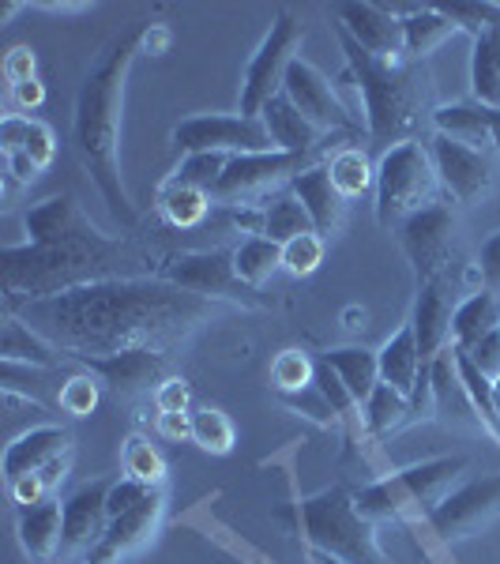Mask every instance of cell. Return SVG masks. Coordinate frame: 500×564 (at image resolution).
Returning a JSON list of instances; mask_svg holds the SVG:
<instances>
[{
    "label": "cell",
    "mask_w": 500,
    "mask_h": 564,
    "mask_svg": "<svg viewBox=\"0 0 500 564\" xmlns=\"http://www.w3.org/2000/svg\"><path fill=\"white\" fill-rule=\"evenodd\" d=\"M211 313L215 302L148 275L87 282L42 302H26L8 316H20L26 327H34L65 354V361H90L132 347L170 350Z\"/></svg>",
    "instance_id": "cell-1"
},
{
    "label": "cell",
    "mask_w": 500,
    "mask_h": 564,
    "mask_svg": "<svg viewBox=\"0 0 500 564\" xmlns=\"http://www.w3.org/2000/svg\"><path fill=\"white\" fill-rule=\"evenodd\" d=\"M162 260L135 249L132 241L109 238L98 226L50 245H8L0 252V275H4V313L26 302L65 294L106 279H148L159 275Z\"/></svg>",
    "instance_id": "cell-2"
},
{
    "label": "cell",
    "mask_w": 500,
    "mask_h": 564,
    "mask_svg": "<svg viewBox=\"0 0 500 564\" xmlns=\"http://www.w3.org/2000/svg\"><path fill=\"white\" fill-rule=\"evenodd\" d=\"M135 53H140V34H124V39L109 42L102 57L90 65L76 98V117H72V140H76L79 162H84V170L95 181L98 193H102L109 212L121 218L124 226L140 223L129 193H124L121 159H117L124 79H129Z\"/></svg>",
    "instance_id": "cell-3"
},
{
    "label": "cell",
    "mask_w": 500,
    "mask_h": 564,
    "mask_svg": "<svg viewBox=\"0 0 500 564\" xmlns=\"http://www.w3.org/2000/svg\"><path fill=\"white\" fill-rule=\"evenodd\" d=\"M339 45L347 53L350 79L361 95V113H366V132L380 148L414 140L430 124L433 129V76L425 61H380L361 50L343 26H335Z\"/></svg>",
    "instance_id": "cell-4"
},
{
    "label": "cell",
    "mask_w": 500,
    "mask_h": 564,
    "mask_svg": "<svg viewBox=\"0 0 500 564\" xmlns=\"http://www.w3.org/2000/svg\"><path fill=\"white\" fill-rule=\"evenodd\" d=\"M283 520H294V531L313 545V553L335 557L343 564H392L377 542V523H369L354 505V494L343 486L297 500Z\"/></svg>",
    "instance_id": "cell-5"
},
{
    "label": "cell",
    "mask_w": 500,
    "mask_h": 564,
    "mask_svg": "<svg viewBox=\"0 0 500 564\" xmlns=\"http://www.w3.org/2000/svg\"><path fill=\"white\" fill-rule=\"evenodd\" d=\"M467 456H441L430 463L392 470L388 478H377L369 486L354 489V505L369 523H411L430 520L433 508L456 489V481L467 475Z\"/></svg>",
    "instance_id": "cell-6"
},
{
    "label": "cell",
    "mask_w": 500,
    "mask_h": 564,
    "mask_svg": "<svg viewBox=\"0 0 500 564\" xmlns=\"http://www.w3.org/2000/svg\"><path fill=\"white\" fill-rule=\"evenodd\" d=\"M441 177H436L430 143L406 140L380 154L377 162V223L384 230H399L414 212L436 204Z\"/></svg>",
    "instance_id": "cell-7"
},
{
    "label": "cell",
    "mask_w": 500,
    "mask_h": 564,
    "mask_svg": "<svg viewBox=\"0 0 500 564\" xmlns=\"http://www.w3.org/2000/svg\"><path fill=\"white\" fill-rule=\"evenodd\" d=\"M324 162V151H263V154H233L226 174L218 177L211 204L218 207H263L275 193L290 188V181L305 174L308 166Z\"/></svg>",
    "instance_id": "cell-8"
},
{
    "label": "cell",
    "mask_w": 500,
    "mask_h": 564,
    "mask_svg": "<svg viewBox=\"0 0 500 564\" xmlns=\"http://www.w3.org/2000/svg\"><path fill=\"white\" fill-rule=\"evenodd\" d=\"M305 42V23L297 20L294 12H279L275 23H271L268 39L260 42V50L252 53V61L244 65V79H241V117H260L263 106L271 98L283 95L286 72L297 61V50Z\"/></svg>",
    "instance_id": "cell-9"
},
{
    "label": "cell",
    "mask_w": 500,
    "mask_h": 564,
    "mask_svg": "<svg viewBox=\"0 0 500 564\" xmlns=\"http://www.w3.org/2000/svg\"><path fill=\"white\" fill-rule=\"evenodd\" d=\"M399 245L411 260L417 282L448 275L456 268V245H459V215L452 199H436L422 207L399 226Z\"/></svg>",
    "instance_id": "cell-10"
},
{
    "label": "cell",
    "mask_w": 500,
    "mask_h": 564,
    "mask_svg": "<svg viewBox=\"0 0 500 564\" xmlns=\"http://www.w3.org/2000/svg\"><path fill=\"white\" fill-rule=\"evenodd\" d=\"M159 279L199 294L207 302H233V305H260L257 290H249L233 271V249H204L181 252V257L162 260Z\"/></svg>",
    "instance_id": "cell-11"
},
{
    "label": "cell",
    "mask_w": 500,
    "mask_h": 564,
    "mask_svg": "<svg viewBox=\"0 0 500 564\" xmlns=\"http://www.w3.org/2000/svg\"><path fill=\"white\" fill-rule=\"evenodd\" d=\"M174 148L181 154H263L275 151L260 117L241 113H199L174 124Z\"/></svg>",
    "instance_id": "cell-12"
},
{
    "label": "cell",
    "mask_w": 500,
    "mask_h": 564,
    "mask_svg": "<svg viewBox=\"0 0 500 564\" xmlns=\"http://www.w3.org/2000/svg\"><path fill=\"white\" fill-rule=\"evenodd\" d=\"M0 154H4V207H12L15 196L50 170L57 140H53L50 124L23 113H8L0 121Z\"/></svg>",
    "instance_id": "cell-13"
},
{
    "label": "cell",
    "mask_w": 500,
    "mask_h": 564,
    "mask_svg": "<svg viewBox=\"0 0 500 564\" xmlns=\"http://www.w3.org/2000/svg\"><path fill=\"white\" fill-rule=\"evenodd\" d=\"M430 154L436 177H441V188L448 193V199L456 204H481L489 193L497 188V154L493 151H478L467 148V143H456L448 135H436L430 140Z\"/></svg>",
    "instance_id": "cell-14"
},
{
    "label": "cell",
    "mask_w": 500,
    "mask_h": 564,
    "mask_svg": "<svg viewBox=\"0 0 500 564\" xmlns=\"http://www.w3.org/2000/svg\"><path fill=\"white\" fill-rule=\"evenodd\" d=\"M500 516V475H486V478H470L463 486L452 489L441 505L433 508L430 531L441 542H463L470 534H478L486 523H493Z\"/></svg>",
    "instance_id": "cell-15"
},
{
    "label": "cell",
    "mask_w": 500,
    "mask_h": 564,
    "mask_svg": "<svg viewBox=\"0 0 500 564\" xmlns=\"http://www.w3.org/2000/svg\"><path fill=\"white\" fill-rule=\"evenodd\" d=\"M283 95L302 109V117L308 124H316L324 135H335V132H358L361 121L350 113L347 102L339 98L331 79L324 76L316 65H308L305 57H297L294 65L286 72V84H283Z\"/></svg>",
    "instance_id": "cell-16"
},
{
    "label": "cell",
    "mask_w": 500,
    "mask_h": 564,
    "mask_svg": "<svg viewBox=\"0 0 500 564\" xmlns=\"http://www.w3.org/2000/svg\"><path fill=\"white\" fill-rule=\"evenodd\" d=\"M162 520H166V494L151 489L148 500H140L124 516H113L102 534V542L87 553L84 564H124L132 553H140L154 534H159Z\"/></svg>",
    "instance_id": "cell-17"
},
{
    "label": "cell",
    "mask_w": 500,
    "mask_h": 564,
    "mask_svg": "<svg viewBox=\"0 0 500 564\" xmlns=\"http://www.w3.org/2000/svg\"><path fill=\"white\" fill-rule=\"evenodd\" d=\"M87 372H95L102 380V388L113 391L117 399H140L148 391L162 388V380H170V361L166 350L154 347H132L121 354H106V358L84 361Z\"/></svg>",
    "instance_id": "cell-18"
},
{
    "label": "cell",
    "mask_w": 500,
    "mask_h": 564,
    "mask_svg": "<svg viewBox=\"0 0 500 564\" xmlns=\"http://www.w3.org/2000/svg\"><path fill=\"white\" fill-rule=\"evenodd\" d=\"M335 26L350 34L366 53L380 61H403L406 39H403V15L388 4H369V0H350L335 4Z\"/></svg>",
    "instance_id": "cell-19"
},
{
    "label": "cell",
    "mask_w": 500,
    "mask_h": 564,
    "mask_svg": "<svg viewBox=\"0 0 500 564\" xmlns=\"http://www.w3.org/2000/svg\"><path fill=\"white\" fill-rule=\"evenodd\" d=\"M459 308V290H456V275H436L417 282V302H414V316L411 327L417 335V350H422L425 361H433L441 350L452 347V321H456Z\"/></svg>",
    "instance_id": "cell-20"
},
{
    "label": "cell",
    "mask_w": 500,
    "mask_h": 564,
    "mask_svg": "<svg viewBox=\"0 0 500 564\" xmlns=\"http://www.w3.org/2000/svg\"><path fill=\"white\" fill-rule=\"evenodd\" d=\"M109 486L113 478H95L65 497V542H61V561L87 557L102 542L109 527Z\"/></svg>",
    "instance_id": "cell-21"
},
{
    "label": "cell",
    "mask_w": 500,
    "mask_h": 564,
    "mask_svg": "<svg viewBox=\"0 0 500 564\" xmlns=\"http://www.w3.org/2000/svg\"><path fill=\"white\" fill-rule=\"evenodd\" d=\"M290 193L302 199V207L308 212V218H313V230L320 234L324 241L343 230L350 199L335 188L331 174H327V162H316V166H308L305 174H297L290 181Z\"/></svg>",
    "instance_id": "cell-22"
},
{
    "label": "cell",
    "mask_w": 500,
    "mask_h": 564,
    "mask_svg": "<svg viewBox=\"0 0 500 564\" xmlns=\"http://www.w3.org/2000/svg\"><path fill=\"white\" fill-rule=\"evenodd\" d=\"M15 534H20L23 553L34 564H50L53 557H61V542H65V500L50 497L42 505L20 508Z\"/></svg>",
    "instance_id": "cell-23"
},
{
    "label": "cell",
    "mask_w": 500,
    "mask_h": 564,
    "mask_svg": "<svg viewBox=\"0 0 500 564\" xmlns=\"http://www.w3.org/2000/svg\"><path fill=\"white\" fill-rule=\"evenodd\" d=\"M72 452V433L65 425H39V430H26L15 436L4 448V481H20L23 475H34L45 463Z\"/></svg>",
    "instance_id": "cell-24"
},
{
    "label": "cell",
    "mask_w": 500,
    "mask_h": 564,
    "mask_svg": "<svg viewBox=\"0 0 500 564\" xmlns=\"http://www.w3.org/2000/svg\"><path fill=\"white\" fill-rule=\"evenodd\" d=\"M430 380H433V403H436V417H444L448 425H459V430H478L486 433L481 417L470 403L467 388L459 380V369H456V350H441L436 358L430 361Z\"/></svg>",
    "instance_id": "cell-25"
},
{
    "label": "cell",
    "mask_w": 500,
    "mask_h": 564,
    "mask_svg": "<svg viewBox=\"0 0 500 564\" xmlns=\"http://www.w3.org/2000/svg\"><path fill=\"white\" fill-rule=\"evenodd\" d=\"M260 121H263V129H268L271 143H275V151L305 154V151H327V143H331V135H324L316 124H308L302 117V109L290 102L286 95L271 98V102L263 106Z\"/></svg>",
    "instance_id": "cell-26"
},
{
    "label": "cell",
    "mask_w": 500,
    "mask_h": 564,
    "mask_svg": "<svg viewBox=\"0 0 500 564\" xmlns=\"http://www.w3.org/2000/svg\"><path fill=\"white\" fill-rule=\"evenodd\" d=\"M377 361H380V384H392L395 391L411 395L417 377H422V369H425V358H422V350H417L414 327L411 324L399 327L392 339L377 350Z\"/></svg>",
    "instance_id": "cell-27"
},
{
    "label": "cell",
    "mask_w": 500,
    "mask_h": 564,
    "mask_svg": "<svg viewBox=\"0 0 500 564\" xmlns=\"http://www.w3.org/2000/svg\"><path fill=\"white\" fill-rule=\"evenodd\" d=\"M433 132L448 135L456 143L478 151H493V135H489V109L478 102H452L433 109Z\"/></svg>",
    "instance_id": "cell-28"
},
{
    "label": "cell",
    "mask_w": 500,
    "mask_h": 564,
    "mask_svg": "<svg viewBox=\"0 0 500 564\" xmlns=\"http://www.w3.org/2000/svg\"><path fill=\"white\" fill-rule=\"evenodd\" d=\"M0 358L12 366H34V369H57L65 361L53 343H45L34 327H26L20 316L4 313V332H0Z\"/></svg>",
    "instance_id": "cell-29"
},
{
    "label": "cell",
    "mask_w": 500,
    "mask_h": 564,
    "mask_svg": "<svg viewBox=\"0 0 500 564\" xmlns=\"http://www.w3.org/2000/svg\"><path fill=\"white\" fill-rule=\"evenodd\" d=\"M500 327V294L493 290H475L470 297H463L456 308V321H452V347L470 350L475 343L486 339L489 332Z\"/></svg>",
    "instance_id": "cell-30"
},
{
    "label": "cell",
    "mask_w": 500,
    "mask_h": 564,
    "mask_svg": "<svg viewBox=\"0 0 500 564\" xmlns=\"http://www.w3.org/2000/svg\"><path fill=\"white\" fill-rule=\"evenodd\" d=\"M470 95L478 106L500 109V26H486L475 34L470 50Z\"/></svg>",
    "instance_id": "cell-31"
},
{
    "label": "cell",
    "mask_w": 500,
    "mask_h": 564,
    "mask_svg": "<svg viewBox=\"0 0 500 564\" xmlns=\"http://www.w3.org/2000/svg\"><path fill=\"white\" fill-rule=\"evenodd\" d=\"M459 26L448 20L444 8H414L403 15V39H406V57L425 61V53H433L436 45L456 39Z\"/></svg>",
    "instance_id": "cell-32"
},
{
    "label": "cell",
    "mask_w": 500,
    "mask_h": 564,
    "mask_svg": "<svg viewBox=\"0 0 500 564\" xmlns=\"http://www.w3.org/2000/svg\"><path fill=\"white\" fill-rule=\"evenodd\" d=\"M324 361L343 377V384L350 388V395L358 399V406L369 403V395L380 384V361L377 354L366 347H339L331 354H324Z\"/></svg>",
    "instance_id": "cell-33"
},
{
    "label": "cell",
    "mask_w": 500,
    "mask_h": 564,
    "mask_svg": "<svg viewBox=\"0 0 500 564\" xmlns=\"http://www.w3.org/2000/svg\"><path fill=\"white\" fill-rule=\"evenodd\" d=\"M302 234H316L313 218L302 207V199L290 193V188H283V193H275L263 204V238L275 245H290L294 238H302Z\"/></svg>",
    "instance_id": "cell-34"
},
{
    "label": "cell",
    "mask_w": 500,
    "mask_h": 564,
    "mask_svg": "<svg viewBox=\"0 0 500 564\" xmlns=\"http://www.w3.org/2000/svg\"><path fill=\"white\" fill-rule=\"evenodd\" d=\"M283 268V245L268 241V238H241L233 245V271L249 290H257L263 282H271V275Z\"/></svg>",
    "instance_id": "cell-35"
},
{
    "label": "cell",
    "mask_w": 500,
    "mask_h": 564,
    "mask_svg": "<svg viewBox=\"0 0 500 564\" xmlns=\"http://www.w3.org/2000/svg\"><path fill=\"white\" fill-rule=\"evenodd\" d=\"M361 414H366V430L372 436H392L399 430H406V425H414L411 399L403 391H395L392 384H377L369 403L361 406Z\"/></svg>",
    "instance_id": "cell-36"
},
{
    "label": "cell",
    "mask_w": 500,
    "mask_h": 564,
    "mask_svg": "<svg viewBox=\"0 0 500 564\" xmlns=\"http://www.w3.org/2000/svg\"><path fill=\"white\" fill-rule=\"evenodd\" d=\"M211 196L199 193V188H188V185H174L166 181L159 193V215L166 218L174 230H196L204 226V218L211 215Z\"/></svg>",
    "instance_id": "cell-37"
},
{
    "label": "cell",
    "mask_w": 500,
    "mask_h": 564,
    "mask_svg": "<svg viewBox=\"0 0 500 564\" xmlns=\"http://www.w3.org/2000/svg\"><path fill=\"white\" fill-rule=\"evenodd\" d=\"M327 174H331L335 188L347 199H358L366 193H377V166L361 148H343L327 159Z\"/></svg>",
    "instance_id": "cell-38"
},
{
    "label": "cell",
    "mask_w": 500,
    "mask_h": 564,
    "mask_svg": "<svg viewBox=\"0 0 500 564\" xmlns=\"http://www.w3.org/2000/svg\"><path fill=\"white\" fill-rule=\"evenodd\" d=\"M121 470H124V478L140 481V486H151V489H162V481H166V459H162V452L154 448L151 441H143L140 433H132L129 441H124Z\"/></svg>",
    "instance_id": "cell-39"
},
{
    "label": "cell",
    "mask_w": 500,
    "mask_h": 564,
    "mask_svg": "<svg viewBox=\"0 0 500 564\" xmlns=\"http://www.w3.org/2000/svg\"><path fill=\"white\" fill-rule=\"evenodd\" d=\"M226 166H230V154H185L177 166V174L170 177L174 185H188V188H199V193L211 196L218 177L226 174Z\"/></svg>",
    "instance_id": "cell-40"
},
{
    "label": "cell",
    "mask_w": 500,
    "mask_h": 564,
    "mask_svg": "<svg viewBox=\"0 0 500 564\" xmlns=\"http://www.w3.org/2000/svg\"><path fill=\"white\" fill-rule=\"evenodd\" d=\"M316 366L305 350H283L275 361H271V384H275L279 395H294V391H305L316 380Z\"/></svg>",
    "instance_id": "cell-41"
},
{
    "label": "cell",
    "mask_w": 500,
    "mask_h": 564,
    "mask_svg": "<svg viewBox=\"0 0 500 564\" xmlns=\"http://www.w3.org/2000/svg\"><path fill=\"white\" fill-rule=\"evenodd\" d=\"M193 441L211 456H226V452H233V422L215 406H204L193 414Z\"/></svg>",
    "instance_id": "cell-42"
},
{
    "label": "cell",
    "mask_w": 500,
    "mask_h": 564,
    "mask_svg": "<svg viewBox=\"0 0 500 564\" xmlns=\"http://www.w3.org/2000/svg\"><path fill=\"white\" fill-rule=\"evenodd\" d=\"M98 399H102V380L95 372H76L65 384L57 388V406L72 417H87L95 414Z\"/></svg>",
    "instance_id": "cell-43"
},
{
    "label": "cell",
    "mask_w": 500,
    "mask_h": 564,
    "mask_svg": "<svg viewBox=\"0 0 500 564\" xmlns=\"http://www.w3.org/2000/svg\"><path fill=\"white\" fill-rule=\"evenodd\" d=\"M324 263V238L320 234H302L290 245H283V271L294 279H308Z\"/></svg>",
    "instance_id": "cell-44"
},
{
    "label": "cell",
    "mask_w": 500,
    "mask_h": 564,
    "mask_svg": "<svg viewBox=\"0 0 500 564\" xmlns=\"http://www.w3.org/2000/svg\"><path fill=\"white\" fill-rule=\"evenodd\" d=\"M283 403L290 406V411L305 414L308 422L327 425V430H339V414L331 411V403H327L324 391L316 388V380H313V384H308L305 391H294V395H283Z\"/></svg>",
    "instance_id": "cell-45"
},
{
    "label": "cell",
    "mask_w": 500,
    "mask_h": 564,
    "mask_svg": "<svg viewBox=\"0 0 500 564\" xmlns=\"http://www.w3.org/2000/svg\"><path fill=\"white\" fill-rule=\"evenodd\" d=\"M448 12V20L459 26V31H467L470 39L481 34L486 26H500V4H452L444 8Z\"/></svg>",
    "instance_id": "cell-46"
},
{
    "label": "cell",
    "mask_w": 500,
    "mask_h": 564,
    "mask_svg": "<svg viewBox=\"0 0 500 564\" xmlns=\"http://www.w3.org/2000/svg\"><path fill=\"white\" fill-rule=\"evenodd\" d=\"M188 403H193V388H188L185 377L162 380V388L154 391V406H159V414H188Z\"/></svg>",
    "instance_id": "cell-47"
},
{
    "label": "cell",
    "mask_w": 500,
    "mask_h": 564,
    "mask_svg": "<svg viewBox=\"0 0 500 564\" xmlns=\"http://www.w3.org/2000/svg\"><path fill=\"white\" fill-rule=\"evenodd\" d=\"M151 494V486H140V481H132V478H113V486H109V520L113 516H124L129 508H135L140 500H148Z\"/></svg>",
    "instance_id": "cell-48"
},
{
    "label": "cell",
    "mask_w": 500,
    "mask_h": 564,
    "mask_svg": "<svg viewBox=\"0 0 500 564\" xmlns=\"http://www.w3.org/2000/svg\"><path fill=\"white\" fill-rule=\"evenodd\" d=\"M463 354H467V358L475 361V366L486 372L489 380H497L500 377V327H497V332H489L486 339L475 343V347L463 350Z\"/></svg>",
    "instance_id": "cell-49"
},
{
    "label": "cell",
    "mask_w": 500,
    "mask_h": 564,
    "mask_svg": "<svg viewBox=\"0 0 500 564\" xmlns=\"http://www.w3.org/2000/svg\"><path fill=\"white\" fill-rule=\"evenodd\" d=\"M478 275H481V286L493 290V294H500V230L489 234L486 245H481Z\"/></svg>",
    "instance_id": "cell-50"
},
{
    "label": "cell",
    "mask_w": 500,
    "mask_h": 564,
    "mask_svg": "<svg viewBox=\"0 0 500 564\" xmlns=\"http://www.w3.org/2000/svg\"><path fill=\"white\" fill-rule=\"evenodd\" d=\"M4 79H8V87L34 79V53L26 50V45H20V50H12L4 57Z\"/></svg>",
    "instance_id": "cell-51"
},
{
    "label": "cell",
    "mask_w": 500,
    "mask_h": 564,
    "mask_svg": "<svg viewBox=\"0 0 500 564\" xmlns=\"http://www.w3.org/2000/svg\"><path fill=\"white\" fill-rule=\"evenodd\" d=\"M154 430L166 441H193V414H159Z\"/></svg>",
    "instance_id": "cell-52"
},
{
    "label": "cell",
    "mask_w": 500,
    "mask_h": 564,
    "mask_svg": "<svg viewBox=\"0 0 500 564\" xmlns=\"http://www.w3.org/2000/svg\"><path fill=\"white\" fill-rule=\"evenodd\" d=\"M8 95H12V106H20V109H39L45 102V87L39 79H26V84L8 87Z\"/></svg>",
    "instance_id": "cell-53"
},
{
    "label": "cell",
    "mask_w": 500,
    "mask_h": 564,
    "mask_svg": "<svg viewBox=\"0 0 500 564\" xmlns=\"http://www.w3.org/2000/svg\"><path fill=\"white\" fill-rule=\"evenodd\" d=\"M170 45V31L162 23H151L148 31L140 34V50H151V53H166Z\"/></svg>",
    "instance_id": "cell-54"
},
{
    "label": "cell",
    "mask_w": 500,
    "mask_h": 564,
    "mask_svg": "<svg viewBox=\"0 0 500 564\" xmlns=\"http://www.w3.org/2000/svg\"><path fill=\"white\" fill-rule=\"evenodd\" d=\"M489 135H493V154H500V109H489Z\"/></svg>",
    "instance_id": "cell-55"
},
{
    "label": "cell",
    "mask_w": 500,
    "mask_h": 564,
    "mask_svg": "<svg viewBox=\"0 0 500 564\" xmlns=\"http://www.w3.org/2000/svg\"><path fill=\"white\" fill-rule=\"evenodd\" d=\"M45 12H79V8H87V4H42Z\"/></svg>",
    "instance_id": "cell-56"
},
{
    "label": "cell",
    "mask_w": 500,
    "mask_h": 564,
    "mask_svg": "<svg viewBox=\"0 0 500 564\" xmlns=\"http://www.w3.org/2000/svg\"><path fill=\"white\" fill-rule=\"evenodd\" d=\"M493 414H497V422H500V377L493 380Z\"/></svg>",
    "instance_id": "cell-57"
},
{
    "label": "cell",
    "mask_w": 500,
    "mask_h": 564,
    "mask_svg": "<svg viewBox=\"0 0 500 564\" xmlns=\"http://www.w3.org/2000/svg\"><path fill=\"white\" fill-rule=\"evenodd\" d=\"M320 557V564H343V561H335V557H324V553H316Z\"/></svg>",
    "instance_id": "cell-58"
},
{
    "label": "cell",
    "mask_w": 500,
    "mask_h": 564,
    "mask_svg": "<svg viewBox=\"0 0 500 564\" xmlns=\"http://www.w3.org/2000/svg\"><path fill=\"white\" fill-rule=\"evenodd\" d=\"M422 564H430V561H422Z\"/></svg>",
    "instance_id": "cell-59"
}]
</instances>
